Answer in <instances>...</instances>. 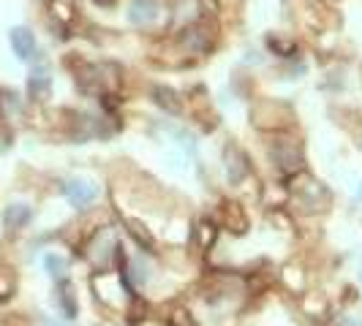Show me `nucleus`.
I'll list each match as a JSON object with an SVG mask.
<instances>
[{"label":"nucleus","instance_id":"7ed1b4c3","mask_svg":"<svg viewBox=\"0 0 362 326\" xmlns=\"http://www.w3.org/2000/svg\"><path fill=\"white\" fill-rule=\"evenodd\" d=\"M158 14H161V6L156 0H131V6H128V19L139 28L153 25L158 19Z\"/></svg>","mask_w":362,"mask_h":326},{"label":"nucleus","instance_id":"6e6552de","mask_svg":"<svg viewBox=\"0 0 362 326\" xmlns=\"http://www.w3.org/2000/svg\"><path fill=\"white\" fill-rule=\"evenodd\" d=\"M153 101H156L161 109H166L169 114H180V111H182L180 98H177V92L172 90V87H163V85L153 87Z\"/></svg>","mask_w":362,"mask_h":326},{"label":"nucleus","instance_id":"4468645a","mask_svg":"<svg viewBox=\"0 0 362 326\" xmlns=\"http://www.w3.org/2000/svg\"><path fill=\"white\" fill-rule=\"evenodd\" d=\"M360 280H362V261H360Z\"/></svg>","mask_w":362,"mask_h":326},{"label":"nucleus","instance_id":"1a4fd4ad","mask_svg":"<svg viewBox=\"0 0 362 326\" xmlns=\"http://www.w3.org/2000/svg\"><path fill=\"white\" fill-rule=\"evenodd\" d=\"M57 302L66 313V318H74L76 315V299H74V289L69 280H60L57 283Z\"/></svg>","mask_w":362,"mask_h":326},{"label":"nucleus","instance_id":"0eeeda50","mask_svg":"<svg viewBox=\"0 0 362 326\" xmlns=\"http://www.w3.org/2000/svg\"><path fill=\"white\" fill-rule=\"evenodd\" d=\"M223 223L229 226V231H235V234H245V229H248V217L243 212V207L240 204H223Z\"/></svg>","mask_w":362,"mask_h":326},{"label":"nucleus","instance_id":"9b49d317","mask_svg":"<svg viewBox=\"0 0 362 326\" xmlns=\"http://www.w3.org/2000/svg\"><path fill=\"white\" fill-rule=\"evenodd\" d=\"M182 47H188L191 52H204V49H207V38H204L202 30L191 28V30H185V36H182Z\"/></svg>","mask_w":362,"mask_h":326},{"label":"nucleus","instance_id":"9d476101","mask_svg":"<svg viewBox=\"0 0 362 326\" xmlns=\"http://www.w3.org/2000/svg\"><path fill=\"white\" fill-rule=\"evenodd\" d=\"M3 220H6L8 229H22V226L30 220V207H25V204H11V207L6 210Z\"/></svg>","mask_w":362,"mask_h":326},{"label":"nucleus","instance_id":"f257e3e1","mask_svg":"<svg viewBox=\"0 0 362 326\" xmlns=\"http://www.w3.org/2000/svg\"><path fill=\"white\" fill-rule=\"evenodd\" d=\"M272 161L278 163V169L284 171V174H297V171H303V152H300V147L294 145V142H286V139H281V142H275L272 145Z\"/></svg>","mask_w":362,"mask_h":326},{"label":"nucleus","instance_id":"2eb2a0df","mask_svg":"<svg viewBox=\"0 0 362 326\" xmlns=\"http://www.w3.org/2000/svg\"><path fill=\"white\" fill-rule=\"evenodd\" d=\"M49 326H57V324H49Z\"/></svg>","mask_w":362,"mask_h":326},{"label":"nucleus","instance_id":"39448f33","mask_svg":"<svg viewBox=\"0 0 362 326\" xmlns=\"http://www.w3.org/2000/svg\"><path fill=\"white\" fill-rule=\"evenodd\" d=\"M223 158H226V177L232 182H240L248 174V161H245V155L237 147H226Z\"/></svg>","mask_w":362,"mask_h":326},{"label":"nucleus","instance_id":"423d86ee","mask_svg":"<svg viewBox=\"0 0 362 326\" xmlns=\"http://www.w3.org/2000/svg\"><path fill=\"white\" fill-rule=\"evenodd\" d=\"M49 87H52V79H49L47 68H36V71L30 73V79H28V92H30L36 101H47V98H49Z\"/></svg>","mask_w":362,"mask_h":326},{"label":"nucleus","instance_id":"20e7f679","mask_svg":"<svg viewBox=\"0 0 362 326\" xmlns=\"http://www.w3.org/2000/svg\"><path fill=\"white\" fill-rule=\"evenodd\" d=\"M8 41H11V49L17 54L19 60H33L36 57V36L28 30V28H14L8 33Z\"/></svg>","mask_w":362,"mask_h":326},{"label":"nucleus","instance_id":"f8f14e48","mask_svg":"<svg viewBox=\"0 0 362 326\" xmlns=\"http://www.w3.org/2000/svg\"><path fill=\"white\" fill-rule=\"evenodd\" d=\"M44 264H47V270H49L52 277H60V280H63V274H66V261H63L60 255H47Z\"/></svg>","mask_w":362,"mask_h":326},{"label":"nucleus","instance_id":"f03ea898","mask_svg":"<svg viewBox=\"0 0 362 326\" xmlns=\"http://www.w3.org/2000/svg\"><path fill=\"white\" fill-rule=\"evenodd\" d=\"M63 193H66V199L71 207L76 210H85V207H90L93 201L98 199V188L88 180H71L63 185Z\"/></svg>","mask_w":362,"mask_h":326},{"label":"nucleus","instance_id":"ddd939ff","mask_svg":"<svg viewBox=\"0 0 362 326\" xmlns=\"http://www.w3.org/2000/svg\"><path fill=\"white\" fill-rule=\"evenodd\" d=\"M169 326H197V324H194V318H191L185 310H175V313L169 315Z\"/></svg>","mask_w":362,"mask_h":326}]
</instances>
